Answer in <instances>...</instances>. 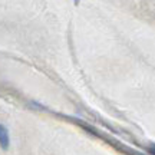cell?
I'll list each match as a JSON object with an SVG mask.
<instances>
[{
  "mask_svg": "<svg viewBox=\"0 0 155 155\" xmlns=\"http://www.w3.org/2000/svg\"><path fill=\"white\" fill-rule=\"evenodd\" d=\"M148 151H150L151 155H155V145H151L150 148H148Z\"/></svg>",
  "mask_w": 155,
  "mask_h": 155,
  "instance_id": "obj_2",
  "label": "cell"
},
{
  "mask_svg": "<svg viewBox=\"0 0 155 155\" xmlns=\"http://www.w3.org/2000/svg\"><path fill=\"white\" fill-rule=\"evenodd\" d=\"M10 147V135H9V129L0 124V148L3 151H7Z\"/></svg>",
  "mask_w": 155,
  "mask_h": 155,
  "instance_id": "obj_1",
  "label": "cell"
}]
</instances>
